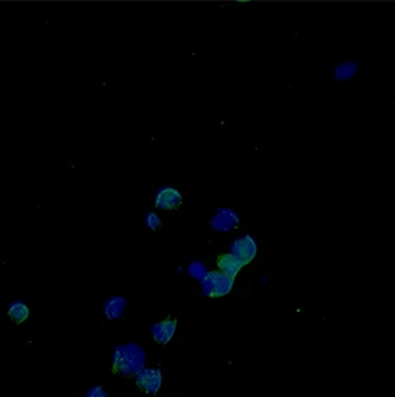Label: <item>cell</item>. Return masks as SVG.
<instances>
[{"label": "cell", "mask_w": 395, "mask_h": 397, "mask_svg": "<svg viewBox=\"0 0 395 397\" xmlns=\"http://www.w3.org/2000/svg\"><path fill=\"white\" fill-rule=\"evenodd\" d=\"M145 365V352L136 344H124L115 348L113 372L120 376H136Z\"/></svg>", "instance_id": "1"}, {"label": "cell", "mask_w": 395, "mask_h": 397, "mask_svg": "<svg viewBox=\"0 0 395 397\" xmlns=\"http://www.w3.org/2000/svg\"><path fill=\"white\" fill-rule=\"evenodd\" d=\"M234 287V278L226 276L222 272H209L201 279V289L204 295L221 298L227 295Z\"/></svg>", "instance_id": "2"}, {"label": "cell", "mask_w": 395, "mask_h": 397, "mask_svg": "<svg viewBox=\"0 0 395 397\" xmlns=\"http://www.w3.org/2000/svg\"><path fill=\"white\" fill-rule=\"evenodd\" d=\"M136 385L148 394H157L162 386V373L157 368H142L136 374Z\"/></svg>", "instance_id": "3"}, {"label": "cell", "mask_w": 395, "mask_h": 397, "mask_svg": "<svg viewBox=\"0 0 395 397\" xmlns=\"http://www.w3.org/2000/svg\"><path fill=\"white\" fill-rule=\"evenodd\" d=\"M232 254H234L239 262L243 265L251 263L256 256V241L251 236H243L236 239L230 245Z\"/></svg>", "instance_id": "4"}, {"label": "cell", "mask_w": 395, "mask_h": 397, "mask_svg": "<svg viewBox=\"0 0 395 397\" xmlns=\"http://www.w3.org/2000/svg\"><path fill=\"white\" fill-rule=\"evenodd\" d=\"M181 201H183V197L179 191L171 187H166V188H161L159 193L157 194L155 205L159 210L174 211L180 207Z\"/></svg>", "instance_id": "5"}, {"label": "cell", "mask_w": 395, "mask_h": 397, "mask_svg": "<svg viewBox=\"0 0 395 397\" xmlns=\"http://www.w3.org/2000/svg\"><path fill=\"white\" fill-rule=\"evenodd\" d=\"M239 224V215L230 208H219L216 215L210 220V226L216 231H230Z\"/></svg>", "instance_id": "6"}, {"label": "cell", "mask_w": 395, "mask_h": 397, "mask_svg": "<svg viewBox=\"0 0 395 397\" xmlns=\"http://www.w3.org/2000/svg\"><path fill=\"white\" fill-rule=\"evenodd\" d=\"M177 321L175 320H166L158 322L153 326V337L159 344H168L175 333Z\"/></svg>", "instance_id": "7"}, {"label": "cell", "mask_w": 395, "mask_h": 397, "mask_svg": "<svg viewBox=\"0 0 395 397\" xmlns=\"http://www.w3.org/2000/svg\"><path fill=\"white\" fill-rule=\"evenodd\" d=\"M217 266L221 267L222 273H225L226 276L235 278L245 265L242 262H239V260L234 254L227 253V254L219 256V258H217Z\"/></svg>", "instance_id": "8"}, {"label": "cell", "mask_w": 395, "mask_h": 397, "mask_svg": "<svg viewBox=\"0 0 395 397\" xmlns=\"http://www.w3.org/2000/svg\"><path fill=\"white\" fill-rule=\"evenodd\" d=\"M126 308V299L122 296H113L106 302L104 313L109 320H119Z\"/></svg>", "instance_id": "9"}, {"label": "cell", "mask_w": 395, "mask_h": 397, "mask_svg": "<svg viewBox=\"0 0 395 397\" xmlns=\"http://www.w3.org/2000/svg\"><path fill=\"white\" fill-rule=\"evenodd\" d=\"M358 68H359V67H358L355 62H352V61L340 62V64L336 67V70H335V78L339 80V81L349 80V78H352L353 75L357 74Z\"/></svg>", "instance_id": "10"}, {"label": "cell", "mask_w": 395, "mask_h": 397, "mask_svg": "<svg viewBox=\"0 0 395 397\" xmlns=\"http://www.w3.org/2000/svg\"><path fill=\"white\" fill-rule=\"evenodd\" d=\"M8 315H9V318L15 324H22L23 321L28 320L30 309L22 302H15V304L10 305Z\"/></svg>", "instance_id": "11"}, {"label": "cell", "mask_w": 395, "mask_h": 397, "mask_svg": "<svg viewBox=\"0 0 395 397\" xmlns=\"http://www.w3.org/2000/svg\"><path fill=\"white\" fill-rule=\"evenodd\" d=\"M188 273H190V276H193L194 279H203L204 276H206V267H204V265L201 262H193L192 265L188 266Z\"/></svg>", "instance_id": "12"}, {"label": "cell", "mask_w": 395, "mask_h": 397, "mask_svg": "<svg viewBox=\"0 0 395 397\" xmlns=\"http://www.w3.org/2000/svg\"><path fill=\"white\" fill-rule=\"evenodd\" d=\"M145 224H146L149 228L155 230V228H158V227L161 226V220H159V217H158L157 214L148 213V214L145 215Z\"/></svg>", "instance_id": "13"}, {"label": "cell", "mask_w": 395, "mask_h": 397, "mask_svg": "<svg viewBox=\"0 0 395 397\" xmlns=\"http://www.w3.org/2000/svg\"><path fill=\"white\" fill-rule=\"evenodd\" d=\"M87 397H109V394H107V392L104 389L98 386V387H93V389L89 390Z\"/></svg>", "instance_id": "14"}]
</instances>
